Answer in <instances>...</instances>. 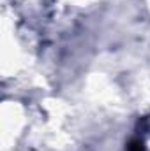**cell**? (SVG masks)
Here are the masks:
<instances>
[{
  "instance_id": "6da1fadb",
  "label": "cell",
  "mask_w": 150,
  "mask_h": 151,
  "mask_svg": "<svg viewBox=\"0 0 150 151\" xmlns=\"http://www.w3.org/2000/svg\"><path fill=\"white\" fill-rule=\"evenodd\" d=\"M129 151H145L143 142H141V141H133V142L129 144Z\"/></svg>"
}]
</instances>
